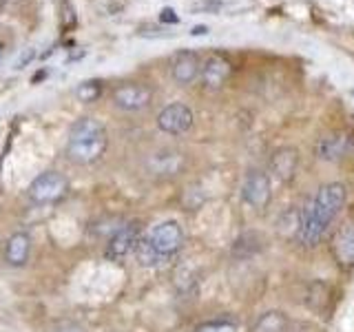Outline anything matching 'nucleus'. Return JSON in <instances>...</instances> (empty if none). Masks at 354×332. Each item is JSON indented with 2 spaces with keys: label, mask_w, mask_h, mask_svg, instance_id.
<instances>
[{
  "label": "nucleus",
  "mask_w": 354,
  "mask_h": 332,
  "mask_svg": "<svg viewBox=\"0 0 354 332\" xmlns=\"http://www.w3.org/2000/svg\"><path fill=\"white\" fill-rule=\"evenodd\" d=\"M346 186L339 182H332L321 186L315 199L304 210V217L299 221L297 237L304 246H315V243L326 235V230L339 215V210L346 204Z\"/></svg>",
  "instance_id": "f257e3e1"
},
{
  "label": "nucleus",
  "mask_w": 354,
  "mask_h": 332,
  "mask_svg": "<svg viewBox=\"0 0 354 332\" xmlns=\"http://www.w3.org/2000/svg\"><path fill=\"white\" fill-rule=\"evenodd\" d=\"M109 136L102 122L93 118H80L73 122L66 140V155L75 164H93L106 151Z\"/></svg>",
  "instance_id": "f03ea898"
},
{
  "label": "nucleus",
  "mask_w": 354,
  "mask_h": 332,
  "mask_svg": "<svg viewBox=\"0 0 354 332\" xmlns=\"http://www.w3.org/2000/svg\"><path fill=\"white\" fill-rule=\"evenodd\" d=\"M66 191H69V180L58 171H47L29 184V199L33 204H55Z\"/></svg>",
  "instance_id": "7ed1b4c3"
},
{
  "label": "nucleus",
  "mask_w": 354,
  "mask_h": 332,
  "mask_svg": "<svg viewBox=\"0 0 354 332\" xmlns=\"http://www.w3.org/2000/svg\"><path fill=\"white\" fill-rule=\"evenodd\" d=\"M144 239H147L149 246L160 255V259L166 261V259L173 257V255L182 248L184 230H182L180 224H177V221L169 219V221H162V224L155 226Z\"/></svg>",
  "instance_id": "20e7f679"
},
{
  "label": "nucleus",
  "mask_w": 354,
  "mask_h": 332,
  "mask_svg": "<svg viewBox=\"0 0 354 332\" xmlns=\"http://www.w3.org/2000/svg\"><path fill=\"white\" fill-rule=\"evenodd\" d=\"M270 177L261 173V171H250L246 175V180H243V186H241V197L243 202L252 208H266L270 202Z\"/></svg>",
  "instance_id": "39448f33"
},
{
  "label": "nucleus",
  "mask_w": 354,
  "mask_h": 332,
  "mask_svg": "<svg viewBox=\"0 0 354 332\" xmlns=\"http://www.w3.org/2000/svg\"><path fill=\"white\" fill-rule=\"evenodd\" d=\"M158 127L169 136H182L193 127V111L182 102H173L158 116Z\"/></svg>",
  "instance_id": "423d86ee"
},
{
  "label": "nucleus",
  "mask_w": 354,
  "mask_h": 332,
  "mask_svg": "<svg viewBox=\"0 0 354 332\" xmlns=\"http://www.w3.org/2000/svg\"><path fill=\"white\" fill-rule=\"evenodd\" d=\"M151 98H153V91L149 86L138 84V82H127L115 89L113 104L122 111H142L149 107Z\"/></svg>",
  "instance_id": "0eeeda50"
},
{
  "label": "nucleus",
  "mask_w": 354,
  "mask_h": 332,
  "mask_svg": "<svg viewBox=\"0 0 354 332\" xmlns=\"http://www.w3.org/2000/svg\"><path fill=\"white\" fill-rule=\"evenodd\" d=\"M140 241V226L138 224H124L111 235L106 243V257L109 259H122L129 252L136 250Z\"/></svg>",
  "instance_id": "6e6552de"
},
{
  "label": "nucleus",
  "mask_w": 354,
  "mask_h": 332,
  "mask_svg": "<svg viewBox=\"0 0 354 332\" xmlns=\"http://www.w3.org/2000/svg\"><path fill=\"white\" fill-rule=\"evenodd\" d=\"M202 71V62L195 51H177L171 60V73L177 84H191Z\"/></svg>",
  "instance_id": "1a4fd4ad"
},
{
  "label": "nucleus",
  "mask_w": 354,
  "mask_h": 332,
  "mask_svg": "<svg viewBox=\"0 0 354 332\" xmlns=\"http://www.w3.org/2000/svg\"><path fill=\"white\" fill-rule=\"evenodd\" d=\"M299 166V151L292 147H283L279 151H274L270 158V173L279 182H290Z\"/></svg>",
  "instance_id": "9d476101"
},
{
  "label": "nucleus",
  "mask_w": 354,
  "mask_h": 332,
  "mask_svg": "<svg viewBox=\"0 0 354 332\" xmlns=\"http://www.w3.org/2000/svg\"><path fill=\"white\" fill-rule=\"evenodd\" d=\"M29 252H31V237L27 232H14V235L5 241L3 257L11 268H22V266L29 261Z\"/></svg>",
  "instance_id": "9b49d317"
},
{
  "label": "nucleus",
  "mask_w": 354,
  "mask_h": 332,
  "mask_svg": "<svg viewBox=\"0 0 354 332\" xmlns=\"http://www.w3.org/2000/svg\"><path fill=\"white\" fill-rule=\"evenodd\" d=\"M202 82L210 91H217V89L224 86V82L228 80L230 75V62L221 55H210L206 60V64L202 66Z\"/></svg>",
  "instance_id": "f8f14e48"
},
{
  "label": "nucleus",
  "mask_w": 354,
  "mask_h": 332,
  "mask_svg": "<svg viewBox=\"0 0 354 332\" xmlns=\"http://www.w3.org/2000/svg\"><path fill=\"white\" fill-rule=\"evenodd\" d=\"M332 250L343 266H354V221H348L337 230L332 239Z\"/></svg>",
  "instance_id": "ddd939ff"
},
{
  "label": "nucleus",
  "mask_w": 354,
  "mask_h": 332,
  "mask_svg": "<svg viewBox=\"0 0 354 332\" xmlns=\"http://www.w3.org/2000/svg\"><path fill=\"white\" fill-rule=\"evenodd\" d=\"M288 328V319L279 310H270L257 319V324L252 326V332H286Z\"/></svg>",
  "instance_id": "4468645a"
},
{
  "label": "nucleus",
  "mask_w": 354,
  "mask_h": 332,
  "mask_svg": "<svg viewBox=\"0 0 354 332\" xmlns=\"http://www.w3.org/2000/svg\"><path fill=\"white\" fill-rule=\"evenodd\" d=\"M346 147H343V140L341 138H326L317 144V158L321 160H328V162H335L339 160Z\"/></svg>",
  "instance_id": "2eb2a0df"
},
{
  "label": "nucleus",
  "mask_w": 354,
  "mask_h": 332,
  "mask_svg": "<svg viewBox=\"0 0 354 332\" xmlns=\"http://www.w3.org/2000/svg\"><path fill=\"white\" fill-rule=\"evenodd\" d=\"M136 257H138V261L142 264V266H147V268H153V266H158V264H162V259H160V255L155 252L151 246H149V241L144 239V237H140V241H138V246H136Z\"/></svg>",
  "instance_id": "dca6fc26"
},
{
  "label": "nucleus",
  "mask_w": 354,
  "mask_h": 332,
  "mask_svg": "<svg viewBox=\"0 0 354 332\" xmlns=\"http://www.w3.org/2000/svg\"><path fill=\"white\" fill-rule=\"evenodd\" d=\"M100 93H102V82L97 80H88V82H82L80 86H77L75 95L82 100V102H93V100L100 98Z\"/></svg>",
  "instance_id": "f3484780"
},
{
  "label": "nucleus",
  "mask_w": 354,
  "mask_h": 332,
  "mask_svg": "<svg viewBox=\"0 0 354 332\" xmlns=\"http://www.w3.org/2000/svg\"><path fill=\"white\" fill-rule=\"evenodd\" d=\"M197 332H232V328L224 324H208V326H202Z\"/></svg>",
  "instance_id": "a211bd4d"
},
{
  "label": "nucleus",
  "mask_w": 354,
  "mask_h": 332,
  "mask_svg": "<svg viewBox=\"0 0 354 332\" xmlns=\"http://www.w3.org/2000/svg\"><path fill=\"white\" fill-rule=\"evenodd\" d=\"M160 20L162 22H173V25H177V22H180V18H177V14H175V9H169V7L162 11Z\"/></svg>",
  "instance_id": "6ab92c4d"
},
{
  "label": "nucleus",
  "mask_w": 354,
  "mask_h": 332,
  "mask_svg": "<svg viewBox=\"0 0 354 332\" xmlns=\"http://www.w3.org/2000/svg\"><path fill=\"white\" fill-rule=\"evenodd\" d=\"M55 332H84V328L77 326V324H62Z\"/></svg>",
  "instance_id": "aec40b11"
},
{
  "label": "nucleus",
  "mask_w": 354,
  "mask_h": 332,
  "mask_svg": "<svg viewBox=\"0 0 354 332\" xmlns=\"http://www.w3.org/2000/svg\"><path fill=\"white\" fill-rule=\"evenodd\" d=\"M204 33H208V27H195L193 29V36H204Z\"/></svg>",
  "instance_id": "412c9836"
},
{
  "label": "nucleus",
  "mask_w": 354,
  "mask_h": 332,
  "mask_svg": "<svg viewBox=\"0 0 354 332\" xmlns=\"http://www.w3.org/2000/svg\"><path fill=\"white\" fill-rule=\"evenodd\" d=\"M3 53H5V47H3V42H0V62H3Z\"/></svg>",
  "instance_id": "4be33fe9"
},
{
  "label": "nucleus",
  "mask_w": 354,
  "mask_h": 332,
  "mask_svg": "<svg viewBox=\"0 0 354 332\" xmlns=\"http://www.w3.org/2000/svg\"><path fill=\"white\" fill-rule=\"evenodd\" d=\"M0 3H5V0H0Z\"/></svg>",
  "instance_id": "5701e85b"
}]
</instances>
